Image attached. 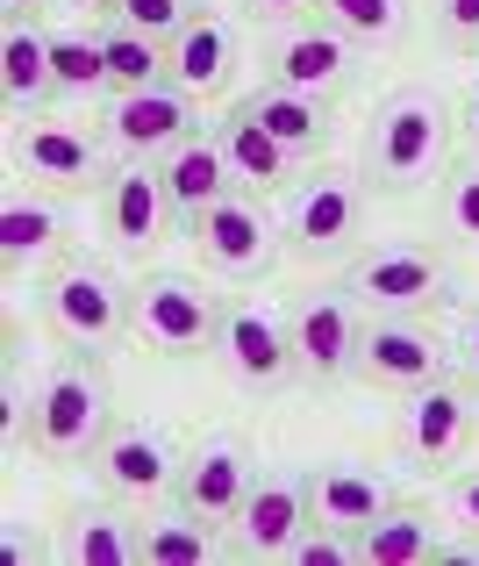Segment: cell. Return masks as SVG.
<instances>
[{"instance_id": "cell-16", "label": "cell", "mask_w": 479, "mask_h": 566, "mask_svg": "<svg viewBox=\"0 0 479 566\" xmlns=\"http://www.w3.org/2000/svg\"><path fill=\"white\" fill-rule=\"evenodd\" d=\"M251 481H258V467H251V444L236 438V430H215V438H201V444L187 452L172 502H179V510H193L201 524H215V531H222L236 510H244Z\"/></svg>"}, {"instance_id": "cell-10", "label": "cell", "mask_w": 479, "mask_h": 566, "mask_svg": "<svg viewBox=\"0 0 479 566\" xmlns=\"http://www.w3.org/2000/svg\"><path fill=\"white\" fill-rule=\"evenodd\" d=\"M316 524V510H308V473H258L244 495V510L230 516V538H222V559H287L294 538Z\"/></svg>"}, {"instance_id": "cell-35", "label": "cell", "mask_w": 479, "mask_h": 566, "mask_svg": "<svg viewBox=\"0 0 479 566\" xmlns=\"http://www.w3.org/2000/svg\"><path fill=\"white\" fill-rule=\"evenodd\" d=\"M429 22H437L444 51L479 57V0H429Z\"/></svg>"}, {"instance_id": "cell-33", "label": "cell", "mask_w": 479, "mask_h": 566, "mask_svg": "<svg viewBox=\"0 0 479 566\" xmlns=\"http://www.w3.org/2000/svg\"><path fill=\"white\" fill-rule=\"evenodd\" d=\"M444 230L458 244H479V166H458L444 180Z\"/></svg>"}, {"instance_id": "cell-19", "label": "cell", "mask_w": 479, "mask_h": 566, "mask_svg": "<svg viewBox=\"0 0 479 566\" xmlns=\"http://www.w3.org/2000/svg\"><path fill=\"white\" fill-rule=\"evenodd\" d=\"M236 65H244V36H236V22H222L207 8L164 43V80L193 101H222L236 86Z\"/></svg>"}, {"instance_id": "cell-8", "label": "cell", "mask_w": 479, "mask_h": 566, "mask_svg": "<svg viewBox=\"0 0 479 566\" xmlns=\"http://www.w3.org/2000/svg\"><path fill=\"white\" fill-rule=\"evenodd\" d=\"M187 244L201 251V265L222 273V280H265L279 265V222L265 216V201L251 187H236L230 201L201 208V216L187 222Z\"/></svg>"}, {"instance_id": "cell-7", "label": "cell", "mask_w": 479, "mask_h": 566, "mask_svg": "<svg viewBox=\"0 0 479 566\" xmlns=\"http://www.w3.org/2000/svg\"><path fill=\"white\" fill-rule=\"evenodd\" d=\"M343 294L365 316H423L451 294V273L423 244H372L358 259H343Z\"/></svg>"}, {"instance_id": "cell-30", "label": "cell", "mask_w": 479, "mask_h": 566, "mask_svg": "<svg viewBox=\"0 0 479 566\" xmlns=\"http://www.w3.org/2000/svg\"><path fill=\"white\" fill-rule=\"evenodd\" d=\"M100 43H108V94H137V86L164 80V43L143 36V29H129L123 14H108Z\"/></svg>"}, {"instance_id": "cell-29", "label": "cell", "mask_w": 479, "mask_h": 566, "mask_svg": "<svg viewBox=\"0 0 479 566\" xmlns=\"http://www.w3.org/2000/svg\"><path fill=\"white\" fill-rule=\"evenodd\" d=\"M51 80L65 101L108 94V43H100V29H51Z\"/></svg>"}, {"instance_id": "cell-9", "label": "cell", "mask_w": 479, "mask_h": 566, "mask_svg": "<svg viewBox=\"0 0 479 566\" xmlns=\"http://www.w3.org/2000/svg\"><path fill=\"white\" fill-rule=\"evenodd\" d=\"M94 481L108 488L115 502H164L179 488V467H187V452L172 444V430L164 423H108V438L94 444Z\"/></svg>"}, {"instance_id": "cell-1", "label": "cell", "mask_w": 479, "mask_h": 566, "mask_svg": "<svg viewBox=\"0 0 479 566\" xmlns=\"http://www.w3.org/2000/svg\"><path fill=\"white\" fill-rule=\"evenodd\" d=\"M451 158V101L437 86H401L372 108L358 144V180L372 193H423Z\"/></svg>"}, {"instance_id": "cell-4", "label": "cell", "mask_w": 479, "mask_h": 566, "mask_svg": "<svg viewBox=\"0 0 479 566\" xmlns=\"http://www.w3.org/2000/svg\"><path fill=\"white\" fill-rule=\"evenodd\" d=\"M36 308H43V323H51L57 345H72V352H108L115 337L129 331L137 287H123V280H115V265H100V259H65L36 287Z\"/></svg>"}, {"instance_id": "cell-31", "label": "cell", "mask_w": 479, "mask_h": 566, "mask_svg": "<svg viewBox=\"0 0 479 566\" xmlns=\"http://www.w3.org/2000/svg\"><path fill=\"white\" fill-rule=\"evenodd\" d=\"M207 559H222V545H215V524H201L193 510L143 524V566H207Z\"/></svg>"}, {"instance_id": "cell-6", "label": "cell", "mask_w": 479, "mask_h": 566, "mask_svg": "<svg viewBox=\"0 0 479 566\" xmlns=\"http://www.w3.org/2000/svg\"><path fill=\"white\" fill-rule=\"evenodd\" d=\"M129 331H137L143 352H158V359H201L222 337V294H207L201 273H143Z\"/></svg>"}, {"instance_id": "cell-25", "label": "cell", "mask_w": 479, "mask_h": 566, "mask_svg": "<svg viewBox=\"0 0 479 566\" xmlns=\"http://www.w3.org/2000/svg\"><path fill=\"white\" fill-rule=\"evenodd\" d=\"M57 566H143V524L123 510H72L51 545Z\"/></svg>"}, {"instance_id": "cell-14", "label": "cell", "mask_w": 479, "mask_h": 566, "mask_svg": "<svg viewBox=\"0 0 479 566\" xmlns=\"http://www.w3.org/2000/svg\"><path fill=\"white\" fill-rule=\"evenodd\" d=\"M472 430H479L472 387H458V380H429V387H408L394 438H401V452H408L415 467L444 473V467H458V459H466Z\"/></svg>"}, {"instance_id": "cell-37", "label": "cell", "mask_w": 479, "mask_h": 566, "mask_svg": "<svg viewBox=\"0 0 479 566\" xmlns=\"http://www.w3.org/2000/svg\"><path fill=\"white\" fill-rule=\"evenodd\" d=\"M451 359H458V374H466V387L479 395V302L458 308V331H451Z\"/></svg>"}, {"instance_id": "cell-18", "label": "cell", "mask_w": 479, "mask_h": 566, "mask_svg": "<svg viewBox=\"0 0 479 566\" xmlns=\"http://www.w3.org/2000/svg\"><path fill=\"white\" fill-rule=\"evenodd\" d=\"M8 166L22 172V180H36L43 193H94V187H108L100 180V151L94 144H86L79 129H65V123H43V115H29V123L14 129Z\"/></svg>"}, {"instance_id": "cell-27", "label": "cell", "mask_w": 479, "mask_h": 566, "mask_svg": "<svg viewBox=\"0 0 479 566\" xmlns=\"http://www.w3.org/2000/svg\"><path fill=\"white\" fill-rule=\"evenodd\" d=\"M215 137H222V151H230V166H236V180H244L251 193H287L294 180H301V158H294L287 151V144H273V137H265V129L258 123H251V115H222V123H215Z\"/></svg>"}, {"instance_id": "cell-23", "label": "cell", "mask_w": 479, "mask_h": 566, "mask_svg": "<svg viewBox=\"0 0 479 566\" xmlns=\"http://www.w3.org/2000/svg\"><path fill=\"white\" fill-rule=\"evenodd\" d=\"M72 244V216L57 201H29V193H14L8 208H0V273L22 280V273H43L51 259H65Z\"/></svg>"}, {"instance_id": "cell-3", "label": "cell", "mask_w": 479, "mask_h": 566, "mask_svg": "<svg viewBox=\"0 0 479 566\" xmlns=\"http://www.w3.org/2000/svg\"><path fill=\"white\" fill-rule=\"evenodd\" d=\"M115 423V387L94 366V352H72L51 374L36 380V401H29V444L43 459H94V444L108 438Z\"/></svg>"}, {"instance_id": "cell-32", "label": "cell", "mask_w": 479, "mask_h": 566, "mask_svg": "<svg viewBox=\"0 0 479 566\" xmlns=\"http://www.w3.org/2000/svg\"><path fill=\"white\" fill-rule=\"evenodd\" d=\"M287 566H365V553H358V531H337V524H308L301 538H294Z\"/></svg>"}, {"instance_id": "cell-15", "label": "cell", "mask_w": 479, "mask_h": 566, "mask_svg": "<svg viewBox=\"0 0 479 566\" xmlns=\"http://www.w3.org/2000/svg\"><path fill=\"white\" fill-rule=\"evenodd\" d=\"M444 366H451V345L415 316H372L358 331V380H372V387L408 395V387L444 380Z\"/></svg>"}, {"instance_id": "cell-39", "label": "cell", "mask_w": 479, "mask_h": 566, "mask_svg": "<svg viewBox=\"0 0 479 566\" xmlns=\"http://www.w3.org/2000/svg\"><path fill=\"white\" fill-rule=\"evenodd\" d=\"M458 123H466V137L479 144V80L466 86V108H458Z\"/></svg>"}, {"instance_id": "cell-41", "label": "cell", "mask_w": 479, "mask_h": 566, "mask_svg": "<svg viewBox=\"0 0 479 566\" xmlns=\"http://www.w3.org/2000/svg\"><path fill=\"white\" fill-rule=\"evenodd\" d=\"M79 8H86V14H115V8H123V0H79Z\"/></svg>"}, {"instance_id": "cell-21", "label": "cell", "mask_w": 479, "mask_h": 566, "mask_svg": "<svg viewBox=\"0 0 479 566\" xmlns=\"http://www.w3.org/2000/svg\"><path fill=\"white\" fill-rule=\"evenodd\" d=\"M394 481L372 467H358V459H329V467L308 473V510H316V524H337V531H365L372 516L394 510Z\"/></svg>"}, {"instance_id": "cell-22", "label": "cell", "mask_w": 479, "mask_h": 566, "mask_svg": "<svg viewBox=\"0 0 479 566\" xmlns=\"http://www.w3.org/2000/svg\"><path fill=\"white\" fill-rule=\"evenodd\" d=\"M230 108L251 115V123H258L273 144H287L301 166H322V158H329V137H337V123H329V101L287 94V86H258V94L230 101Z\"/></svg>"}, {"instance_id": "cell-28", "label": "cell", "mask_w": 479, "mask_h": 566, "mask_svg": "<svg viewBox=\"0 0 479 566\" xmlns=\"http://www.w3.org/2000/svg\"><path fill=\"white\" fill-rule=\"evenodd\" d=\"M322 22L337 36H351L358 51H401L415 36V8L408 0H322Z\"/></svg>"}, {"instance_id": "cell-36", "label": "cell", "mask_w": 479, "mask_h": 566, "mask_svg": "<svg viewBox=\"0 0 479 566\" xmlns=\"http://www.w3.org/2000/svg\"><path fill=\"white\" fill-rule=\"evenodd\" d=\"M444 510H451V524H466L479 538V467H458L451 481H444Z\"/></svg>"}, {"instance_id": "cell-11", "label": "cell", "mask_w": 479, "mask_h": 566, "mask_svg": "<svg viewBox=\"0 0 479 566\" xmlns=\"http://www.w3.org/2000/svg\"><path fill=\"white\" fill-rule=\"evenodd\" d=\"M287 331H294V374L308 387H337L343 374H358V302L343 287H322V294H301L287 308Z\"/></svg>"}, {"instance_id": "cell-12", "label": "cell", "mask_w": 479, "mask_h": 566, "mask_svg": "<svg viewBox=\"0 0 479 566\" xmlns=\"http://www.w3.org/2000/svg\"><path fill=\"white\" fill-rule=\"evenodd\" d=\"M215 359L230 366V380L244 395H279L294 380V331L279 308L265 302H230L222 308V337H215Z\"/></svg>"}, {"instance_id": "cell-40", "label": "cell", "mask_w": 479, "mask_h": 566, "mask_svg": "<svg viewBox=\"0 0 479 566\" xmlns=\"http://www.w3.org/2000/svg\"><path fill=\"white\" fill-rule=\"evenodd\" d=\"M51 0H8V14H43Z\"/></svg>"}, {"instance_id": "cell-26", "label": "cell", "mask_w": 479, "mask_h": 566, "mask_svg": "<svg viewBox=\"0 0 479 566\" xmlns=\"http://www.w3.org/2000/svg\"><path fill=\"white\" fill-rule=\"evenodd\" d=\"M358 553H365V566H437L444 516L423 510V502H394L386 516H372V524L358 531Z\"/></svg>"}, {"instance_id": "cell-13", "label": "cell", "mask_w": 479, "mask_h": 566, "mask_svg": "<svg viewBox=\"0 0 479 566\" xmlns=\"http://www.w3.org/2000/svg\"><path fill=\"white\" fill-rule=\"evenodd\" d=\"M193 129H201V101L179 94L172 80L137 86V94H115L108 115H100V137H108L123 158H137V166H158V158L172 151L179 137H193Z\"/></svg>"}, {"instance_id": "cell-24", "label": "cell", "mask_w": 479, "mask_h": 566, "mask_svg": "<svg viewBox=\"0 0 479 566\" xmlns=\"http://www.w3.org/2000/svg\"><path fill=\"white\" fill-rule=\"evenodd\" d=\"M57 94L51 80V29H36V14H14L8 36H0V101H8L14 123L43 115V101Z\"/></svg>"}, {"instance_id": "cell-5", "label": "cell", "mask_w": 479, "mask_h": 566, "mask_svg": "<svg viewBox=\"0 0 479 566\" xmlns=\"http://www.w3.org/2000/svg\"><path fill=\"white\" fill-rule=\"evenodd\" d=\"M358 57H365V51H358L351 36H337L322 14L279 22V29H265V43H258V72H265V86H287V94L329 101V108H337V101L358 86Z\"/></svg>"}, {"instance_id": "cell-17", "label": "cell", "mask_w": 479, "mask_h": 566, "mask_svg": "<svg viewBox=\"0 0 479 566\" xmlns=\"http://www.w3.org/2000/svg\"><path fill=\"white\" fill-rule=\"evenodd\" d=\"M100 230H108L115 251L143 259V251H158L164 237L187 230V222H179L172 193H164V180H158V166H137V158H129V166L100 187Z\"/></svg>"}, {"instance_id": "cell-20", "label": "cell", "mask_w": 479, "mask_h": 566, "mask_svg": "<svg viewBox=\"0 0 479 566\" xmlns=\"http://www.w3.org/2000/svg\"><path fill=\"white\" fill-rule=\"evenodd\" d=\"M158 180L164 193H172V208H179V222H193L201 208H215V201H230L236 187V166H230V151H222V137L215 129H193V137H179L172 151L158 158Z\"/></svg>"}, {"instance_id": "cell-38", "label": "cell", "mask_w": 479, "mask_h": 566, "mask_svg": "<svg viewBox=\"0 0 479 566\" xmlns=\"http://www.w3.org/2000/svg\"><path fill=\"white\" fill-rule=\"evenodd\" d=\"M251 29H279V22H301V14H322V0H236Z\"/></svg>"}, {"instance_id": "cell-34", "label": "cell", "mask_w": 479, "mask_h": 566, "mask_svg": "<svg viewBox=\"0 0 479 566\" xmlns=\"http://www.w3.org/2000/svg\"><path fill=\"white\" fill-rule=\"evenodd\" d=\"M115 14H123V22H129V29H143V36H158V43H172V36H179V29H187V22H193V14H201V8H193V0H123V8H115Z\"/></svg>"}, {"instance_id": "cell-2", "label": "cell", "mask_w": 479, "mask_h": 566, "mask_svg": "<svg viewBox=\"0 0 479 566\" xmlns=\"http://www.w3.org/2000/svg\"><path fill=\"white\" fill-rule=\"evenodd\" d=\"M372 222V187L343 166H308L279 201V251L301 265H329V259H358Z\"/></svg>"}]
</instances>
